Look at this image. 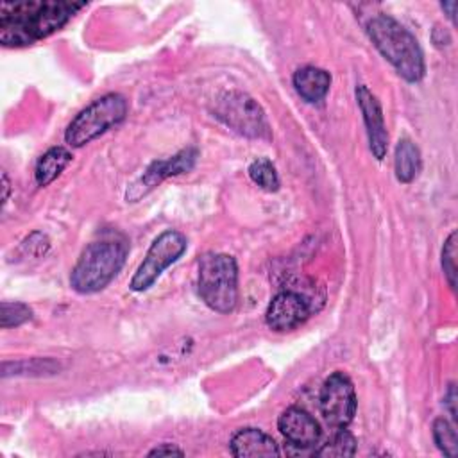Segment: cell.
<instances>
[{
    "label": "cell",
    "mask_w": 458,
    "mask_h": 458,
    "mask_svg": "<svg viewBox=\"0 0 458 458\" xmlns=\"http://www.w3.org/2000/svg\"><path fill=\"white\" fill-rule=\"evenodd\" d=\"M313 308V301L308 293L286 288L277 292L268 302L265 311V322L276 333L292 331L310 318Z\"/></svg>",
    "instance_id": "9"
},
{
    "label": "cell",
    "mask_w": 458,
    "mask_h": 458,
    "mask_svg": "<svg viewBox=\"0 0 458 458\" xmlns=\"http://www.w3.org/2000/svg\"><path fill=\"white\" fill-rule=\"evenodd\" d=\"M431 429H433V440L437 447L449 458L458 456V437H456L454 426L447 419L438 417L435 419Z\"/></svg>",
    "instance_id": "19"
},
{
    "label": "cell",
    "mask_w": 458,
    "mask_h": 458,
    "mask_svg": "<svg viewBox=\"0 0 458 458\" xmlns=\"http://www.w3.org/2000/svg\"><path fill=\"white\" fill-rule=\"evenodd\" d=\"M86 2L21 0L0 4V43L27 47L63 29Z\"/></svg>",
    "instance_id": "1"
},
{
    "label": "cell",
    "mask_w": 458,
    "mask_h": 458,
    "mask_svg": "<svg viewBox=\"0 0 458 458\" xmlns=\"http://www.w3.org/2000/svg\"><path fill=\"white\" fill-rule=\"evenodd\" d=\"M247 174L250 177V181L254 184H258L261 190L265 191H277L279 190V175L276 166L272 165L270 159L267 157H258L254 159L249 168Z\"/></svg>",
    "instance_id": "18"
},
{
    "label": "cell",
    "mask_w": 458,
    "mask_h": 458,
    "mask_svg": "<svg viewBox=\"0 0 458 458\" xmlns=\"http://www.w3.org/2000/svg\"><path fill=\"white\" fill-rule=\"evenodd\" d=\"M318 406L329 426L336 429L347 428L356 413V392L349 376L344 372L327 376L320 386Z\"/></svg>",
    "instance_id": "8"
},
{
    "label": "cell",
    "mask_w": 458,
    "mask_h": 458,
    "mask_svg": "<svg viewBox=\"0 0 458 458\" xmlns=\"http://www.w3.org/2000/svg\"><path fill=\"white\" fill-rule=\"evenodd\" d=\"M9 190H11V182H9V177L5 172H2V202L5 204L7 199H9Z\"/></svg>",
    "instance_id": "24"
},
{
    "label": "cell",
    "mask_w": 458,
    "mask_h": 458,
    "mask_svg": "<svg viewBox=\"0 0 458 458\" xmlns=\"http://www.w3.org/2000/svg\"><path fill=\"white\" fill-rule=\"evenodd\" d=\"M70 161L72 152L61 145L50 147L47 152H43L34 166V179L38 186H48L50 182H54L70 165Z\"/></svg>",
    "instance_id": "16"
},
{
    "label": "cell",
    "mask_w": 458,
    "mask_h": 458,
    "mask_svg": "<svg viewBox=\"0 0 458 458\" xmlns=\"http://www.w3.org/2000/svg\"><path fill=\"white\" fill-rule=\"evenodd\" d=\"M129 254L123 238H104L86 245L70 274V286L82 295L104 290L122 270Z\"/></svg>",
    "instance_id": "3"
},
{
    "label": "cell",
    "mask_w": 458,
    "mask_h": 458,
    "mask_svg": "<svg viewBox=\"0 0 458 458\" xmlns=\"http://www.w3.org/2000/svg\"><path fill=\"white\" fill-rule=\"evenodd\" d=\"M197 290L202 302L216 313H231L238 304V265L222 252H208L199 259Z\"/></svg>",
    "instance_id": "4"
},
{
    "label": "cell",
    "mask_w": 458,
    "mask_h": 458,
    "mask_svg": "<svg viewBox=\"0 0 458 458\" xmlns=\"http://www.w3.org/2000/svg\"><path fill=\"white\" fill-rule=\"evenodd\" d=\"M442 9H444V11H447V18L454 23V9H456V2H454V0H451V2H444V4H442Z\"/></svg>",
    "instance_id": "25"
},
{
    "label": "cell",
    "mask_w": 458,
    "mask_h": 458,
    "mask_svg": "<svg viewBox=\"0 0 458 458\" xmlns=\"http://www.w3.org/2000/svg\"><path fill=\"white\" fill-rule=\"evenodd\" d=\"M127 111L129 106L123 95L106 93L89 102L72 118L64 131V141L73 148L84 147L100 134L107 132L111 127L123 122Z\"/></svg>",
    "instance_id": "5"
},
{
    "label": "cell",
    "mask_w": 458,
    "mask_h": 458,
    "mask_svg": "<svg viewBox=\"0 0 458 458\" xmlns=\"http://www.w3.org/2000/svg\"><path fill=\"white\" fill-rule=\"evenodd\" d=\"M277 429L288 445L311 449L320 440V426L315 417L299 406L286 408L277 419Z\"/></svg>",
    "instance_id": "12"
},
{
    "label": "cell",
    "mask_w": 458,
    "mask_h": 458,
    "mask_svg": "<svg viewBox=\"0 0 458 458\" xmlns=\"http://www.w3.org/2000/svg\"><path fill=\"white\" fill-rule=\"evenodd\" d=\"M444 404L447 406L453 420H456V388H454V383L449 385L447 394L444 395Z\"/></svg>",
    "instance_id": "23"
},
{
    "label": "cell",
    "mask_w": 458,
    "mask_h": 458,
    "mask_svg": "<svg viewBox=\"0 0 458 458\" xmlns=\"http://www.w3.org/2000/svg\"><path fill=\"white\" fill-rule=\"evenodd\" d=\"M186 249L188 240L181 231L166 229L157 234L152 240L143 261L131 277L129 288L132 292L148 290L159 279V276L186 252Z\"/></svg>",
    "instance_id": "7"
},
{
    "label": "cell",
    "mask_w": 458,
    "mask_h": 458,
    "mask_svg": "<svg viewBox=\"0 0 458 458\" xmlns=\"http://www.w3.org/2000/svg\"><path fill=\"white\" fill-rule=\"evenodd\" d=\"M0 310H2L0 326H2L4 329L21 326V324H25V322H29V320L32 318V310H30L27 304H23V302L2 301Z\"/></svg>",
    "instance_id": "20"
},
{
    "label": "cell",
    "mask_w": 458,
    "mask_h": 458,
    "mask_svg": "<svg viewBox=\"0 0 458 458\" xmlns=\"http://www.w3.org/2000/svg\"><path fill=\"white\" fill-rule=\"evenodd\" d=\"M213 114L229 129L242 136L254 140H267L272 136L270 125L261 106L243 91H225L213 106Z\"/></svg>",
    "instance_id": "6"
},
{
    "label": "cell",
    "mask_w": 458,
    "mask_h": 458,
    "mask_svg": "<svg viewBox=\"0 0 458 458\" xmlns=\"http://www.w3.org/2000/svg\"><path fill=\"white\" fill-rule=\"evenodd\" d=\"M229 449L236 458H272L281 454L276 440L258 428L238 429L229 442Z\"/></svg>",
    "instance_id": "13"
},
{
    "label": "cell",
    "mask_w": 458,
    "mask_h": 458,
    "mask_svg": "<svg viewBox=\"0 0 458 458\" xmlns=\"http://www.w3.org/2000/svg\"><path fill=\"white\" fill-rule=\"evenodd\" d=\"M442 270L449 286L456 288V231H453L442 247Z\"/></svg>",
    "instance_id": "21"
},
{
    "label": "cell",
    "mask_w": 458,
    "mask_h": 458,
    "mask_svg": "<svg viewBox=\"0 0 458 458\" xmlns=\"http://www.w3.org/2000/svg\"><path fill=\"white\" fill-rule=\"evenodd\" d=\"M354 95H356V102L361 111V116H363V123H365V131H367V138H369V148H370L372 156L381 161L388 150V132H386L381 104L365 84L356 86Z\"/></svg>",
    "instance_id": "11"
},
{
    "label": "cell",
    "mask_w": 458,
    "mask_h": 458,
    "mask_svg": "<svg viewBox=\"0 0 458 458\" xmlns=\"http://www.w3.org/2000/svg\"><path fill=\"white\" fill-rule=\"evenodd\" d=\"M197 157H199V150L193 147H188L166 159L150 163L148 168L141 174V177L127 188V193H125L127 202L140 200L141 197H145L148 191H152L159 182H163L168 177L190 172L195 166Z\"/></svg>",
    "instance_id": "10"
},
{
    "label": "cell",
    "mask_w": 458,
    "mask_h": 458,
    "mask_svg": "<svg viewBox=\"0 0 458 458\" xmlns=\"http://www.w3.org/2000/svg\"><path fill=\"white\" fill-rule=\"evenodd\" d=\"M367 36L377 52L408 82H419L426 73L424 52L417 38L394 16L379 13L365 25Z\"/></svg>",
    "instance_id": "2"
},
{
    "label": "cell",
    "mask_w": 458,
    "mask_h": 458,
    "mask_svg": "<svg viewBox=\"0 0 458 458\" xmlns=\"http://www.w3.org/2000/svg\"><path fill=\"white\" fill-rule=\"evenodd\" d=\"M292 82L302 100L315 104L327 95L331 86V75L318 66H302L293 73Z\"/></svg>",
    "instance_id": "14"
},
{
    "label": "cell",
    "mask_w": 458,
    "mask_h": 458,
    "mask_svg": "<svg viewBox=\"0 0 458 458\" xmlns=\"http://www.w3.org/2000/svg\"><path fill=\"white\" fill-rule=\"evenodd\" d=\"M354 453H356V438L345 428H340L338 433L331 437V440L322 444L320 449L313 451L315 456H322V458H342V456H352Z\"/></svg>",
    "instance_id": "17"
},
{
    "label": "cell",
    "mask_w": 458,
    "mask_h": 458,
    "mask_svg": "<svg viewBox=\"0 0 458 458\" xmlns=\"http://www.w3.org/2000/svg\"><path fill=\"white\" fill-rule=\"evenodd\" d=\"M422 168V156L419 147L410 140L403 138L395 145V154H394V170L395 177L399 182H411L417 179Z\"/></svg>",
    "instance_id": "15"
},
{
    "label": "cell",
    "mask_w": 458,
    "mask_h": 458,
    "mask_svg": "<svg viewBox=\"0 0 458 458\" xmlns=\"http://www.w3.org/2000/svg\"><path fill=\"white\" fill-rule=\"evenodd\" d=\"M172 454L182 456L184 453H182L179 447L172 445V444H161V445L154 447V449L148 453V456H172Z\"/></svg>",
    "instance_id": "22"
}]
</instances>
